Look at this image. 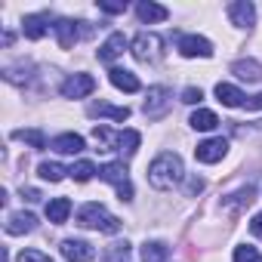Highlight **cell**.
Segmentation results:
<instances>
[{"label":"cell","instance_id":"cell-1","mask_svg":"<svg viewBox=\"0 0 262 262\" xmlns=\"http://www.w3.org/2000/svg\"><path fill=\"white\" fill-rule=\"evenodd\" d=\"M179 179H182V158H179V155L164 151V155H158V158L148 164V182H151L158 191L173 188Z\"/></svg>","mask_w":262,"mask_h":262},{"label":"cell","instance_id":"cell-2","mask_svg":"<svg viewBox=\"0 0 262 262\" xmlns=\"http://www.w3.org/2000/svg\"><path fill=\"white\" fill-rule=\"evenodd\" d=\"M77 225H80V228H99V231H105V234L120 231V219L111 216L102 204H83V207L77 210Z\"/></svg>","mask_w":262,"mask_h":262},{"label":"cell","instance_id":"cell-3","mask_svg":"<svg viewBox=\"0 0 262 262\" xmlns=\"http://www.w3.org/2000/svg\"><path fill=\"white\" fill-rule=\"evenodd\" d=\"M99 176H102L108 185L117 188L120 201H133V182H129V173H126L123 161H108V164H102V167H99Z\"/></svg>","mask_w":262,"mask_h":262},{"label":"cell","instance_id":"cell-4","mask_svg":"<svg viewBox=\"0 0 262 262\" xmlns=\"http://www.w3.org/2000/svg\"><path fill=\"white\" fill-rule=\"evenodd\" d=\"M133 56L139 62H158L161 59V37L158 34H136L133 37Z\"/></svg>","mask_w":262,"mask_h":262},{"label":"cell","instance_id":"cell-5","mask_svg":"<svg viewBox=\"0 0 262 262\" xmlns=\"http://www.w3.org/2000/svg\"><path fill=\"white\" fill-rule=\"evenodd\" d=\"M173 105V93L170 86H151L148 90V99H145V114L148 117H164Z\"/></svg>","mask_w":262,"mask_h":262},{"label":"cell","instance_id":"cell-6","mask_svg":"<svg viewBox=\"0 0 262 262\" xmlns=\"http://www.w3.org/2000/svg\"><path fill=\"white\" fill-rule=\"evenodd\" d=\"M179 53L185 56V59H210L213 56V43L207 40V37H198V34H185V37H179Z\"/></svg>","mask_w":262,"mask_h":262},{"label":"cell","instance_id":"cell-7","mask_svg":"<svg viewBox=\"0 0 262 262\" xmlns=\"http://www.w3.org/2000/svg\"><path fill=\"white\" fill-rule=\"evenodd\" d=\"M96 90V77H90V74H71L65 83H62V96L65 99H83V96H90Z\"/></svg>","mask_w":262,"mask_h":262},{"label":"cell","instance_id":"cell-8","mask_svg":"<svg viewBox=\"0 0 262 262\" xmlns=\"http://www.w3.org/2000/svg\"><path fill=\"white\" fill-rule=\"evenodd\" d=\"M225 151H228V142H225V139H207V142H201V145L194 148V158H198L201 164H216V161L225 158Z\"/></svg>","mask_w":262,"mask_h":262},{"label":"cell","instance_id":"cell-9","mask_svg":"<svg viewBox=\"0 0 262 262\" xmlns=\"http://www.w3.org/2000/svg\"><path fill=\"white\" fill-rule=\"evenodd\" d=\"M62 256H65L68 262H93L96 250H93L86 241H74V237H68V241H62Z\"/></svg>","mask_w":262,"mask_h":262},{"label":"cell","instance_id":"cell-10","mask_svg":"<svg viewBox=\"0 0 262 262\" xmlns=\"http://www.w3.org/2000/svg\"><path fill=\"white\" fill-rule=\"evenodd\" d=\"M129 47V40H126V34L123 31H114L102 47H99V62H114L117 56H123V50Z\"/></svg>","mask_w":262,"mask_h":262},{"label":"cell","instance_id":"cell-11","mask_svg":"<svg viewBox=\"0 0 262 262\" xmlns=\"http://www.w3.org/2000/svg\"><path fill=\"white\" fill-rule=\"evenodd\" d=\"M228 16H231L234 25L250 28V25L256 22V7L250 4V0H234V4H228Z\"/></svg>","mask_w":262,"mask_h":262},{"label":"cell","instance_id":"cell-12","mask_svg":"<svg viewBox=\"0 0 262 262\" xmlns=\"http://www.w3.org/2000/svg\"><path fill=\"white\" fill-rule=\"evenodd\" d=\"M80 25H83V22H71V19H59V22L53 25L62 50H71V47H74V40L80 37Z\"/></svg>","mask_w":262,"mask_h":262},{"label":"cell","instance_id":"cell-13","mask_svg":"<svg viewBox=\"0 0 262 262\" xmlns=\"http://www.w3.org/2000/svg\"><path fill=\"white\" fill-rule=\"evenodd\" d=\"M108 80L111 86H117L120 93H139V77L133 71H126V68H111L108 71Z\"/></svg>","mask_w":262,"mask_h":262},{"label":"cell","instance_id":"cell-14","mask_svg":"<svg viewBox=\"0 0 262 262\" xmlns=\"http://www.w3.org/2000/svg\"><path fill=\"white\" fill-rule=\"evenodd\" d=\"M47 22H50V16H47V13L25 16V19H22V34H25L28 40H40V37L47 34Z\"/></svg>","mask_w":262,"mask_h":262},{"label":"cell","instance_id":"cell-15","mask_svg":"<svg viewBox=\"0 0 262 262\" xmlns=\"http://www.w3.org/2000/svg\"><path fill=\"white\" fill-rule=\"evenodd\" d=\"M231 74H237L241 80L256 83V80H262V65H259L256 59H237V62L231 65Z\"/></svg>","mask_w":262,"mask_h":262},{"label":"cell","instance_id":"cell-16","mask_svg":"<svg viewBox=\"0 0 262 262\" xmlns=\"http://www.w3.org/2000/svg\"><path fill=\"white\" fill-rule=\"evenodd\" d=\"M216 99H219L225 108H241V105H247L244 93H241L237 86H231V83H216Z\"/></svg>","mask_w":262,"mask_h":262},{"label":"cell","instance_id":"cell-17","mask_svg":"<svg viewBox=\"0 0 262 262\" xmlns=\"http://www.w3.org/2000/svg\"><path fill=\"white\" fill-rule=\"evenodd\" d=\"M86 111L93 117H111V120H120V123L129 117V108H117V105H108V102H93Z\"/></svg>","mask_w":262,"mask_h":262},{"label":"cell","instance_id":"cell-18","mask_svg":"<svg viewBox=\"0 0 262 262\" xmlns=\"http://www.w3.org/2000/svg\"><path fill=\"white\" fill-rule=\"evenodd\" d=\"M53 148H56L59 155H80V151H83V139H80L77 133H62V136L53 139Z\"/></svg>","mask_w":262,"mask_h":262},{"label":"cell","instance_id":"cell-19","mask_svg":"<svg viewBox=\"0 0 262 262\" xmlns=\"http://www.w3.org/2000/svg\"><path fill=\"white\" fill-rule=\"evenodd\" d=\"M37 219L31 213H13L7 219V234H25V231H34Z\"/></svg>","mask_w":262,"mask_h":262},{"label":"cell","instance_id":"cell-20","mask_svg":"<svg viewBox=\"0 0 262 262\" xmlns=\"http://www.w3.org/2000/svg\"><path fill=\"white\" fill-rule=\"evenodd\" d=\"M68 213H71V201H68V198H53V201L47 204V219L56 222V225H62V222L68 219Z\"/></svg>","mask_w":262,"mask_h":262},{"label":"cell","instance_id":"cell-21","mask_svg":"<svg viewBox=\"0 0 262 262\" xmlns=\"http://www.w3.org/2000/svg\"><path fill=\"white\" fill-rule=\"evenodd\" d=\"M139 142H142V136L136 133V129H123V133H117V151L120 155H136V148H139Z\"/></svg>","mask_w":262,"mask_h":262},{"label":"cell","instance_id":"cell-22","mask_svg":"<svg viewBox=\"0 0 262 262\" xmlns=\"http://www.w3.org/2000/svg\"><path fill=\"white\" fill-rule=\"evenodd\" d=\"M136 16H139L142 22H164V19L170 16V10L161 7V4H139V7H136Z\"/></svg>","mask_w":262,"mask_h":262},{"label":"cell","instance_id":"cell-23","mask_svg":"<svg viewBox=\"0 0 262 262\" xmlns=\"http://www.w3.org/2000/svg\"><path fill=\"white\" fill-rule=\"evenodd\" d=\"M167 256H170V247L164 241H148L142 247V262H167Z\"/></svg>","mask_w":262,"mask_h":262},{"label":"cell","instance_id":"cell-24","mask_svg":"<svg viewBox=\"0 0 262 262\" xmlns=\"http://www.w3.org/2000/svg\"><path fill=\"white\" fill-rule=\"evenodd\" d=\"M188 123H191L194 129H204V133H207V129H216V126H219V117H216L213 111H207V108H198Z\"/></svg>","mask_w":262,"mask_h":262},{"label":"cell","instance_id":"cell-25","mask_svg":"<svg viewBox=\"0 0 262 262\" xmlns=\"http://www.w3.org/2000/svg\"><path fill=\"white\" fill-rule=\"evenodd\" d=\"M37 173H40V179H47V182H62L65 173H71V170H65V167L56 164V161H43V164L37 167Z\"/></svg>","mask_w":262,"mask_h":262},{"label":"cell","instance_id":"cell-26","mask_svg":"<svg viewBox=\"0 0 262 262\" xmlns=\"http://www.w3.org/2000/svg\"><path fill=\"white\" fill-rule=\"evenodd\" d=\"M13 139H22V142H28L31 148H43V145H47V136L40 133V129H16Z\"/></svg>","mask_w":262,"mask_h":262},{"label":"cell","instance_id":"cell-27","mask_svg":"<svg viewBox=\"0 0 262 262\" xmlns=\"http://www.w3.org/2000/svg\"><path fill=\"white\" fill-rule=\"evenodd\" d=\"M93 173H96L93 161H77V164L71 167V179H74V182H90V179H93Z\"/></svg>","mask_w":262,"mask_h":262},{"label":"cell","instance_id":"cell-28","mask_svg":"<svg viewBox=\"0 0 262 262\" xmlns=\"http://www.w3.org/2000/svg\"><path fill=\"white\" fill-rule=\"evenodd\" d=\"M105 262H129V244H111L105 250Z\"/></svg>","mask_w":262,"mask_h":262},{"label":"cell","instance_id":"cell-29","mask_svg":"<svg viewBox=\"0 0 262 262\" xmlns=\"http://www.w3.org/2000/svg\"><path fill=\"white\" fill-rule=\"evenodd\" d=\"M93 139H96L99 145H105V151H108V148H117V136L111 133L108 126H96V129H93Z\"/></svg>","mask_w":262,"mask_h":262},{"label":"cell","instance_id":"cell-30","mask_svg":"<svg viewBox=\"0 0 262 262\" xmlns=\"http://www.w3.org/2000/svg\"><path fill=\"white\" fill-rule=\"evenodd\" d=\"M234 262H262V256H259V250H256V247L241 244V247L234 250Z\"/></svg>","mask_w":262,"mask_h":262},{"label":"cell","instance_id":"cell-31","mask_svg":"<svg viewBox=\"0 0 262 262\" xmlns=\"http://www.w3.org/2000/svg\"><path fill=\"white\" fill-rule=\"evenodd\" d=\"M16 262H53V259L47 253H40V250H22Z\"/></svg>","mask_w":262,"mask_h":262},{"label":"cell","instance_id":"cell-32","mask_svg":"<svg viewBox=\"0 0 262 262\" xmlns=\"http://www.w3.org/2000/svg\"><path fill=\"white\" fill-rule=\"evenodd\" d=\"M201 99H204V93H201L198 86H188V90L182 93V102H185V105H198Z\"/></svg>","mask_w":262,"mask_h":262},{"label":"cell","instance_id":"cell-33","mask_svg":"<svg viewBox=\"0 0 262 262\" xmlns=\"http://www.w3.org/2000/svg\"><path fill=\"white\" fill-rule=\"evenodd\" d=\"M99 10H102V13L117 16V13H126V4H99Z\"/></svg>","mask_w":262,"mask_h":262},{"label":"cell","instance_id":"cell-34","mask_svg":"<svg viewBox=\"0 0 262 262\" xmlns=\"http://www.w3.org/2000/svg\"><path fill=\"white\" fill-rule=\"evenodd\" d=\"M201 188H204V179H198V176H191V179H188V185H185V191H188V198H194V194H198Z\"/></svg>","mask_w":262,"mask_h":262},{"label":"cell","instance_id":"cell-35","mask_svg":"<svg viewBox=\"0 0 262 262\" xmlns=\"http://www.w3.org/2000/svg\"><path fill=\"white\" fill-rule=\"evenodd\" d=\"M250 231H253L256 237H262V213H256V216H253V222H250Z\"/></svg>","mask_w":262,"mask_h":262},{"label":"cell","instance_id":"cell-36","mask_svg":"<svg viewBox=\"0 0 262 262\" xmlns=\"http://www.w3.org/2000/svg\"><path fill=\"white\" fill-rule=\"evenodd\" d=\"M259 108H262V93L253 96V99H247V111H259Z\"/></svg>","mask_w":262,"mask_h":262}]
</instances>
